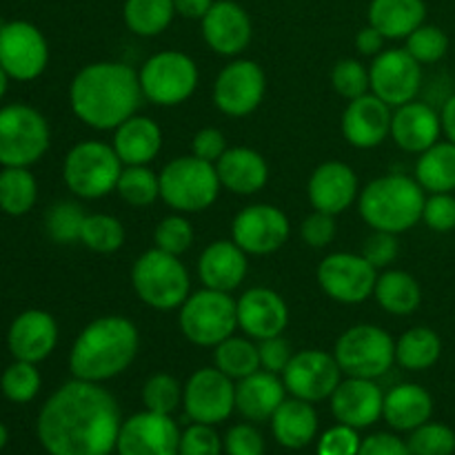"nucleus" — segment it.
I'll return each instance as SVG.
<instances>
[{
	"label": "nucleus",
	"mask_w": 455,
	"mask_h": 455,
	"mask_svg": "<svg viewBox=\"0 0 455 455\" xmlns=\"http://www.w3.org/2000/svg\"><path fill=\"white\" fill-rule=\"evenodd\" d=\"M123 420L114 395L98 382L74 378L43 404L36 434L49 455H109Z\"/></svg>",
	"instance_id": "f257e3e1"
},
{
	"label": "nucleus",
	"mask_w": 455,
	"mask_h": 455,
	"mask_svg": "<svg viewBox=\"0 0 455 455\" xmlns=\"http://www.w3.org/2000/svg\"><path fill=\"white\" fill-rule=\"evenodd\" d=\"M138 71L124 62L102 60L83 67L69 87V105L87 127L107 132L136 114L142 100Z\"/></svg>",
	"instance_id": "f03ea898"
},
{
	"label": "nucleus",
	"mask_w": 455,
	"mask_h": 455,
	"mask_svg": "<svg viewBox=\"0 0 455 455\" xmlns=\"http://www.w3.org/2000/svg\"><path fill=\"white\" fill-rule=\"evenodd\" d=\"M138 347H140V336L136 324L129 318L102 315L92 320L71 347V376L102 385L120 376L133 363Z\"/></svg>",
	"instance_id": "7ed1b4c3"
},
{
	"label": "nucleus",
	"mask_w": 455,
	"mask_h": 455,
	"mask_svg": "<svg viewBox=\"0 0 455 455\" xmlns=\"http://www.w3.org/2000/svg\"><path fill=\"white\" fill-rule=\"evenodd\" d=\"M425 200V189L416 178L389 173L371 180L360 191L358 207L369 227L398 235L422 220Z\"/></svg>",
	"instance_id": "20e7f679"
},
{
	"label": "nucleus",
	"mask_w": 455,
	"mask_h": 455,
	"mask_svg": "<svg viewBox=\"0 0 455 455\" xmlns=\"http://www.w3.org/2000/svg\"><path fill=\"white\" fill-rule=\"evenodd\" d=\"M132 284L147 307L172 311L182 307L191 293V280L180 256L154 247L142 253L132 267Z\"/></svg>",
	"instance_id": "39448f33"
},
{
	"label": "nucleus",
	"mask_w": 455,
	"mask_h": 455,
	"mask_svg": "<svg viewBox=\"0 0 455 455\" xmlns=\"http://www.w3.org/2000/svg\"><path fill=\"white\" fill-rule=\"evenodd\" d=\"M160 198L182 213H198L212 207L220 194L216 164L191 156L173 158L158 173Z\"/></svg>",
	"instance_id": "423d86ee"
},
{
	"label": "nucleus",
	"mask_w": 455,
	"mask_h": 455,
	"mask_svg": "<svg viewBox=\"0 0 455 455\" xmlns=\"http://www.w3.org/2000/svg\"><path fill=\"white\" fill-rule=\"evenodd\" d=\"M123 173V160L114 147L100 140H84L71 147L62 163V178L78 198L98 200L116 191Z\"/></svg>",
	"instance_id": "0eeeda50"
},
{
	"label": "nucleus",
	"mask_w": 455,
	"mask_h": 455,
	"mask_svg": "<svg viewBox=\"0 0 455 455\" xmlns=\"http://www.w3.org/2000/svg\"><path fill=\"white\" fill-rule=\"evenodd\" d=\"M52 132L38 109L22 102L0 109V164L3 167H31L49 149Z\"/></svg>",
	"instance_id": "6e6552de"
},
{
	"label": "nucleus",
	"mask_w": 455,
	"mask_h": 455,
	"mask_svg": "<svg viewBox=\"0 0 455 455\" xmlns=\"http://www.w3.org/2000/svg\"><path fill=\"white\" fill-rule=\"evenodd\" d=\"M180 331L189 342L198 347H218L222 340L234 336L238 327V307L225 291L200 289L189 293L180 307Z\"/></svg>",
	"instance_id": "1a4fd4ad"
},
{
	"label": "nucleus",
	"mask_w": 455,
	"mask_h": 455,
	"mask_svg": "<svg viewBox=\"0 0 455 455\" xmlns=\"http://www.w3.org/2000/svg\"><path fill=\"white\" fill-rule=\"evenodd\" d=\"M142 96L160 107L185 102L198 87V65L182 52H158L138 71Z\"/></svg>",
	"instance_id": "9d476101"
},
{
	"label": "nucleus",
	"mask_w": 455,
	"mask_h": 455,
	"mask_svg": "<svg viewBox=\"0 0 455 455\" xmlns=\"http://www.w3.org/2000/svg\"><path fill=\"white\" fill-rule=\"evenodd\" d=\"M333 355L349 378L376 380L395 363V342L376 324H355L338 338Z\"/></svg>",
	"instance_id": "9b49d317"
},
{
	"label": "nucleus",
	"mask_w": 455,
	"mask_h": 455,
	"mask_svg": "<svg viewBox=\"0 0 455 455\" xmlns=\"http://www.w3.org/2000/svg\"><path fill=\"white\" fill-rule=\"evenodd\" d=\"M49 62V44L43 31L27 20L0 25V67L12 80H36Z\"/></svg>",
	"instance_id": "f8f14e48"
},
{
	"label": "nucleus",
	"mask_w": 455,
	"mask_h": 455,
	"mask_svg": "<svg viewBox=\"0 0 455 455\" xmlns=\"http://www.w3.org/2000/svg\"><path fill=\"white\" fill-rule=\"evenodd\" d=\"M182 407L194 422L220 425L235 409V385L218 367H203L182 389Z\"/></svg>",
	"instance_id": "ddd939ff"
},
{
	"label": "nucleus",
	"mask_w": 455,
	"mask_h": 455,
	"mask_svg": "<svg viewBox=\"0 0 455 455\" xmlns=\"http://www.w3.org/2000/svg\"><path fill=\"white\" fill-rule=\"evenodd\" d=\"M376 267L363 253H329L318 265V283L329 298L342 305H360L376 289Z\"/></svg>",
	"instance_id": "4468645a"
},
{
	"label": "nucleus",
	"mask_w": 455,
	"mask_h": 455,
	"mask_svg": "<svg viewBox=\"0 0 455 455\" xmlns=\"http://www.w3.org/2000/svg\"><path fill=\"white\" fill-rule=\"evenodd\" d=\"M340 376L342 369L336 355L320 349H305L293 354L291 363L283 371V382L293 398L314 404L331 398L340 385Z\"/></svg>",
	"instance_id": "2eb2a0df"
},
{
	"label": "nucleus",
	"mask_w": 455,
	"mask_h": 455,
	"mask_svg": "<svg viewBox=\"0 0 455 455\" xmlns=\"http://www.w3.org/2000/svg\"><path fill=\"white\" fill-rule=\"evenodd\" d=\"M371 93L389 107L416 100L422 87V65L407 49H385L371 62Z\"/></svg>",
	"instance_id": "dca6fc26"
},
{
	"label": "nucleus",
	"mask_w": 455,
	"mask_h": 455,
	"mask_svg": "<svg viewBox=\"0 0 455 455\" xmlns=\"http://www.w3.org/2000/svg\"><path fill=\"white\" fill-rule=\"evenodd\" d=\"M267 78L258 62L234 60L218 74L213 84V102L218 109L234 118L253 114L265 98Z\"/></svg>",
	"instance_id": "f3484780"
},
{
	"label": "nucleus",
	"mask_w": 455,
	"mask_h": 455,
	"mask_svg": "<svg viewBox=\"0 0 455 455\" xmlns=\"http://www.w3.org/2000/svg\"><path fill=\"white\" fill-rule=\"evenodd\" d=\"M291 234L289 218L274 204L244 207L231 225V240L249 256H267L287 243Z\"/></svg>",
	"instance_id": "a211bd4d"
},
{
	"label": "nucleus",
	"mask_w": 455,
	"mask_h": 455,
	"mask_svg": "<svg viewBox=\"0 0 455 455\" xmlns=\"http://www.w3.org/2000/svg\"><path fill=\"white\" fill-rule=\"evenodd\" d=\"M116 451L118 455H180V429L172 416L145 409L123 422Z\"/></svg>",
	"instance_id": "6ab92c4d"
},
{
	"label": "nucleus",
	"mask_w": 455,
	"mask_h": 455,
	"mask_svg": "<svg viewBox=\"0 0 455 455\" xmlns=\"http://www.w3.org/2000/svg\"><path fill=\"white\" fill-rule=\"evenodd\" d=\"M200 22L204 43L220 56H238L251 43V18L234 0H216Z\"/></svg>",
	"instance_id": "aec40b11"
},
{
	"label": "nucleus",
	"mask_w": 455,
	"mask_h": 455,
	"mask_svg": "<svg viewBox=\"0 0 455 455\" xmlns=\"http://www.w3.org/2000/svg\"><path fill=\"white\" fill-rule=\"evenodd\" d=\"M331 413L340 425L364 429L382 418L385 394L376 380L369 378H349L340 380L331 394Z\"/></svg>",
	"instance_id": "412c9836"
},
{
	"label": "nucleus",
	"mask_w": 455,
	"mask_h": 455,
	"mask_svg": "<svg viewBox=\"0 0 455 455\" xmlns=\"http://www.w3.org/2000/svg\"><path fill=\"white\" fill-rule=\"evenodd\" d=\"M391 118L394 111L376 93L349 100L342 114V133L347 142L358 149H373L391 136Z\"/></svg>",
	"instance_id": "4be33fe9"
},
{
	"label": "nucleus",
	"mask_w": 455,
	"mask_h": 455,
	"mask_svg": "<svg viewBox=\"0 0 455 455\" xmlns=\"http://www.w3.org/2000/svg\"><path fill=\"white\" fill-rule=\"evenodd\" d=\"M58 345V324L52 314L43 309H27L16 315L7 331V347L13 360L43 363Z\"/></svg>",
	"instance_id": "5701e85b"
},
{
	"label": "nucleus",
	"mask_w": 455,
	"mask_h": 455,
	"mask_svg": "<svg viewBox=\"0 0 455 455\" xmlns=\"http://www.w3.org/2000/svg\"><path fill=\"white\" fill-rule=\"evenodd\" d=\"M235 307H238V327L253 340L260 342L267 338L283 336V331L287 329V302L274 289H249L240 296Z\"/></svg>",
	"instance_id": "b1692460"
},
{
	"label": "nucleus",
	"mask_w": 455,
	"mask_h": 455,
	"mask_svg": "<svg viewBox=\"0 0 455 455\" xmlns=\"http://www.w3.org/2000/svg\"><path fill=\"white\" fill-rule=\"evenodd\" d=\"M307 194H309V203L315 212L338 216L358 198V178L349 164L331 160V163L315 167L309 178Z\"/></svg>",
	"instance_id": "393cba45"
},
{
	"label": "nucleus",
	"mask_w": 455,
	"mask_h": 455,
	"mask_svg": "<svg viewBox=\"0 0 455 455\" xmlns=\"http://www.w3.org/2000/svg\"><path fill=\"white\" fill-rule=\"evenodd\" d=\"M440 133H443V120L431 105L411 100L395 107L391 118V138L403 151L422 154L440 140Z\"/></svg>",
	"instance_id": "a878e982"
},
{
	"label": "nucleus",
	"mask_w": 455,
	"mask_h": 455,
	"mask_svg": "<svg viewBox=\"0 0 455 455\" xmlns=\"http://www.w3.org/2000/svg\"><path fill=\"white\" fill-rule=\"evenodd\" d=\"M198 275L207 289L231 293L247 275V253L234 240H216L200 253Z\"/></svg>",
	"instance_id": "bb28decb"
},
{
	"label": "nucleus",
	"mask_w": 455,
	"mask_h": 455,
	"mask_svg": "<svg viewBox=\"0 0 455 455\" xmlns=\"http://www.w3.org/2000/svg\"><path fill=\"white\" fill-rule=\"evenodd\" d=\"M287 387L278 373L258 369L251 376L235 382V409L251 422L271 420L275 409L284 403Z\"/></svg>",
	"instance_id": "cd10ccee"
},
{
	"label": "nucleus",
	"mask_w": 455,
	"mask_h": 455,
	"mask_svg": "<svg viewBox=\"0 0 455 455\" xmlns=\"http://www.w3.org/2000/svg\"><path fill=\"white\" fill-rule=\"evenodd\" d=\"M218 178L225 189L238 196L258 194L269 180V164L249 147H231L216 163Z\"/></svg>",
	"instance_id": "c85d7f7f"
},
{
	"label": "nucleus",
	"mask_w": 455,
	"mask_h": 455,
	"mask_svg": "<svg viewBox=\"0 0 455 455\" xmlns=\"http://www.w3.org/2000/svg\"><path fill=\"white\" fill-rule=\"evenodd\" d=\"M111 147L123 160L124 167L149 164L163 147V132L156 120L133 114L132 118L114 129V145Z\"/></svg>",
	"instance_id": "c756f323"
},
{
	"label": "nucleus",
	"mask_w": 455,
	"mask_h": 455,
	"mask_svg": "<svg viewBox=\"0 0 455 455\" xmlns=\"http://www.w3.org/2000/svg\"><path fill=\"white\" fill-rule=\"evenodd\" d=\"M431 413H434V398L425 387L407 382V385H398L389 394H385L382 418L389 422L391 429L411 434L413 429L429 422Z\"/></svg>",
	"instance_id": "7c9ffc66"
},
{
	"label": "nucleus",
	"mask_w": 455,
	"mask_h": 455,
	"mask_svg": "<svg viewBox=\"0 0 455 455\" xmlns=\"http://www.w3.org/2000/svg\"><path fill=\"white\" fill-rule=\"evenodd\" d=\"M271 431L284 449H305L318 434V413L307 400H284L271 416Z\"/></svg>",
	"instance_id": "2f4dec72"
},
{
	"label": "nucleus",
	"mask_w": 455,
	"mask_h": 455,
	"mask_svg": "<svg viewBox=\"0 0 455 455\" xmlns=\"http://www.w3.org/2000/svg\"><path fill=\"white\" fill-rule=\"evenodd\" d=\"M425 0H371L369 4V25L389 40L407 38L425 25Z\"/></svg>",
	"instance_id": "473e14b6"
},
{
	"label": "nucleus",
	"mask_w": 455,
	"mask_h": 455,
	"mask_svg": "<svg viewBox=\"0 0 455 455\" xmlns=\"http://www.w3.org/2000/svg\"><path fill=\"white\" fill-rule=\"evenodd\" d=\"M416 180L429 194L455 191V145L451 140H438L422 151L416 163Z\"/></svg>",
	"instance_id": "72a5a7b5"
},
{
	"label": "nucleus",
	"mask_w": 455,
	"mask_h": 455,
	"mask_svg": "<svg viewBox=\"0 0 455 455\" xmlns=\"http://www.w3.org/2000/svg\"><path fill=\"white\" fill-rule=\"evenodd\" d=\"M378 305L394 315H409L420 307L422 291L418 280L411 274L400 269L385 271L378 275L376 289H373Z\"/></svg>",
	"instance_id": "f704fd0d"
},
{
	"label": "nucleus",
	"mask_w": 455,
	"mask_h": 455,
	"mask_svg": "<svg viewBox=\"0 0 455 455\" xmlns=\"http://www.w3.org/2000/svg\"><path fill=\"white\" fill-rule=\"evenodd\" d=\"M443 355V340L429 327H413L395 342V363L409 371L431 369Z\"/></svg>",
	"instance_id": "c9c22d12"
},
{
	"label": "nucleus",
	"mask_w": 455,
	"mask_h": 455,
	"mask_svg": "<svg viewBox=\"0 0 455 455\" xmlns=\"http://www.w3.org/2000/svg\"><path fill=\"white\" fill-rule=\"evenodd\" d=\"M38 198V182L29 167H4L0 172V212L7 216H25Z\"/></svg>",
	"instance_id": "e433bc0d"
},
{
	"label": "nucleus",
	"mask_w": 455,
	"mask_h": 455,
	"mask_svg": "<svg viewBox=\"0 0 455 455\" xmlns=\"http://www.w3.org/2000/svg\"><path fill=\"white\" fill-rule=\"evenodd\" d=\"M176 16L173 0H124V25L142 38L158 36L172 25Z\"/></svg>",
	"instance_id": "4c0bfd02"
},
{
	"label": "nucleus",
	"mask_w": 455,
	"mask_h": 455,
	"mask_svg": "<svg viewBox=\"0 0 455 455\" xmlns=\"http://www.w3.org/2000/svg\"><path fill=\"white\" fill-rule=\"evenodd\" d=\"M213 360L216 367L222 373L231 378V380H243V378L251 376L260 369V354H258V345H253L247 338L229 336L222 340L220 345L213 347Z\"/></svg>",
	"instance_id": "58836bf2"
},
{
	"label": "nucleus",
	"mask_w": 455,
	"mask_h": 455,
	"mask_svg": "<svg viewBox=\"0 0 455 455\" xmlns=\"http://www.w3.org/2000/svg\"><path fill=\"white\" fill-rule=\"evenodd\" d=\"M116 191L132 207H147L160 196V178L147 164H129L123 167Z\"/></svg>",
	"instance_id": "ea45409f"
},
{
	"label": "nucleus",
	"mask_w": 455,
	"mask_h": 455,
	"mask_svg": "<svg viewBox=\"0 0 455 455\" xmlns=\"http://www.w3.org/2000/svg\"><path fill=\"white\" fill-rule=\"evenodd\" d=\"M80 243L96 253H114L124 243L123 222L109 213H89L84 218Z\"/></svg>",
	"instance_id": "a19ab883"
},
{
	"label": "nucleus",
	"mask_w": 455,
	"mask_h": 455,
	"mask_svg": "<svg viewBox=\"0 0 455 455\" xmlns=\"http://www.w3.org/2000/svg\"><path fill=\"white\" fill-rule=\"evenodd\" d=\"M43 378H40L38 369L34 363H25V360H13L0 376V389L7 400L16 404H27L38 395Z\"/></svg>",
	"instance_id": "79ce46f5"
},
{
	"label": "nucleus",
	"mask_w": 455,
	"mask_h": 455,
	"mask_svg": "<svg viewBox=\"0 0 455 455\" xmlns=\"http://www.w3.org/2000/svg\"><path fill=\"white\" fill-rule=\"evenodd\" d=\"M87 213L83 207L69 200L56 203L44 216V229H47L49 238L58 244L78 243L80 234H83V225Z\"/></svg>",
	"instance_id": "37998d69"
},
{
	"label": "nucleus",
	"mask_w": 455,
	"mask_h": 455,
	"mask_svg": "<svg viewBox=\"0 0 455 455\" xmlns=\"http://www.w3.org/2000/svg\"><path fill=\"white\" fill-rule=\"evenodd\" d=\"M182 389L185 387L169 373H156L142 387V403L147 411L172 416L182 404Z\"/></svg>",
	"instance_id": "c03bdc74"
},
{
	"label": "nucleus",
	"mask_w": 455,
	"mask_h": 455,
	"mask_svg": "<svg viewBox=\"0 0 455 455\" xmlns=\"http://www.w3.org/2000/svg\"><path fill=\"white\" fill-rule=\"evenodd\" d=\"M411 455H453L455 431L443 422H425L407 440Z\"/></svg>",
	"instance_id": "a18cd8bd"
},
{
	"label": "nucleus",
	"mask_w": 455,
	"mask_h": 455,
	"mask_svg": "<svg viewBox=\"0 0 455 455\" xmlns=\"http://www.w3.org/2000/svg\"><path fill=\"white\" fill-rule=\"evenodd\" d=\"M407 52L416 58L420 65H431L447 56L449 52V36L435 25H420L407 38Z\"/></svg>",
	"instance_id": "49530a36"
},
{
	"label": "nucleus",
	"mask_w": 455,
	"mask_h": 455,
	"mask_svg": "<svg viewBox=\"0 0 455 455\" xmlns=\"http://www.w3.org/2000/svg\"><path fill=\"white\" fill-rule=\"evenodd\" d=\"M331 84L342 98L355 100V98L369 93L371 76H369V69L363 62L354 60V58H345V60L336 62V67L331 69Z\"/></svg>",
	"instance_id": "de8ad7c7"
},
{
	"label": "nucleus",
	"mask_w": 455,
	"mask_h": 455,
	"mask_svg": "<svg viewBox=\"0 0 455 455\" xmlns=\"http://www.w3.org/2000/svg\"><path fill=\"white\" fill-rule=\"evenodd\" d=\"M154 243L163 251L173 253V256H182L194 244V227H191V222L185 216L173 213V216L163 218L158 222V227L154 231Z\"/></svg>",
	"instance_id": "09e8293b"
},
{
	"label": "nucleus",
	"mask_w": 455,
	"mask_h": 455,
	"mask_svg": "<svg viewBox=\"0 0 455 455\" xmlns=\"http://www.w3.org/2000/svg\"><path fill=\"white\" fill-rule=\"evenodd\" d=\"M222 451V440L212 425L194 422L180 434V455H220Z\"/></svg>",
	"instance_id": "8fccbe9b"
},
{
	"label": "nucleus",
	"mask_w": 455,
	"mask_h": 455,
	"mask_svg": "<svg viewBox=\"0 0 455 455\" xmlns=\"http://www.w3.org/2000/svg\"><path fill=\"white\" fill-rule=\"evenodd\" d=\"M422 220L431 231L449 234L455 229V196L453 194H431L425 200Z\"/></svg>",
	"instance_id": "3c124183"
},
{
	"label": "nucleus",
	"mask_w": 455,
	"mask_h": 455,
	"mask_svg": "<svg viewBox=\"0 0 455 455\" xmlns=\"http://www.w3.org/2000/svg\"><path fill=\"white\" fill-rule=\"evenodd\" d=\"M358 429L338 422L336 427L324 431L318 440V455H358L360 451Z\"/></svg>",
	"instance_id": "603ef678"
},
{
	"label": "nucleus",
	"mask_w": 455,
	"mask_h": 455,
	"mask_svg": "<svg viewBox=\"0 0 455 455\" xmlns=\"http://www.w3.org/2000/svg\"><path fill=\"white\" fill-rule=\"evenodd\" d=\"M227 455H265V438L253 425H235L222 440Z\"/></svg>",
	"instance_id": "864d4df0"
},
{
	"label": "nucleus",
	"mask_w": 455,
	"mask_h": 455,
	"mask_svg": "<svg viewBox=\"0 0 455 455\" xmlns=\"http://www.w3.org/2000/svg\"><path fill=\"white\" fill-rule=\"evenodd\" d=\"M363 256L371 262L376 269H385L398 258V238L389 231H376L364 240Z\"/></svg>",
	"instance_id": "5fc2aeb1"
},
{
	"label": "nucleus",
	"mask_w": 455,
	"mask_h": 455,
	"mask_svg": "<svg viewBox=\"0 0 455 455\" xmlns=\"http://www.w3.org/2000/svg\"><path fill=\"white\" fill-rule=\"evenodd\" d=\"M333 238H336V216L314 209V213L307 216L305 222H302V240L309 247L323 249L331 244Z\"/></svg>",
	"instance_id": "6e6d98bb"
},
{
	"label": "nucleus",
	"mask_w": 455,
	"mask_h": 455,
	"mask_svg": "<svg viewBox=\"0 0 455 455\" xmlns=\"http://www.w3.org/2000/svg\"><path fill=\"white\" fill-rule=\"evenodd\" d=\"M258 354H260V369L271 373H283L287 369V364L291 363L293 351L291 345L284 340L283 336L267 338V340H260L258 345Z\"/></svg>",
	"instance_id": "4d7b16f0"
},
{
	"label": "nucleus",
	"mask_w": 455,
	"mask_h": 455,
	"mask_svg": "<svg viewBox=\"0 0 455 455\" xmlns=\"http://www.w3.org/2000/svg\"><path fill=\"white\" fill-rule=\"evenodd\" d=\"M191 149H194V156L200 160H207V163L216 164L218 160L222 158L229 147H227V138L220 129L216 127H204L200 129L194 136V142H191Z\"/></svg>",
	"instance_id": "13d9d810"
},
{
	"label": "nucleus",
	"mask_w": 455,
	"mask_h": 455,
	"mask_svg": "<svg viewBox=\"0 0 455 455\" xmlns=\"http://www.w3.org/2000/svg\"><path fill=\"white\" fill-rule=\"evenodd\" d=\"M358 455H411L407 443L394 434H373L363 440Z\"/></svg>",
	"instance_id": "bf43d9fd"
},
{
	"label": "nucleus",
	"mask_w": 455,
	"mask_h": 455,
	"mask_svg": "<svg viewBox=\"0 0 455 455\" xmlns=\"http://www.w3.org/2000/svg\"><path fill=\"white\" fill-rule=\"evenodd\" d=\"M385 40L387 38L376 29V27L367 25L364 29L358 31V36H355V47H358V52L363 53V56L376 58L378 53L385 52Z\"/></svg>",
	"instance_id": "052dcab7"
},
{
	"label": "nucleus",
	"mask_w": 455,
	"mask_h": 455,
	"mask_svg": "<svg viewBox=\"0 0 455 455\" xmlns=\"http://www.w3.org/2000/svg\"><path fill=\"white\" fill-rule=\"evenodd\" d=\"M213 3L216 0H173V7H176L178 16L189 18V20H203Z\"/></svg>",
	"instance_id": "680f3d73"
},
{
	"label": "nucleus",
	"mask_w": 455,
	"mask_h": 455,
	"mask_svg": "<svg viewBox=\"0 0 455 455\" xmlns=\"http://www.w3.org/2000/svg\"><path fill=\"white\" fill-rule=\"evenodd\" d=\"M440 120H443V132L444 136L455 145V93L444 102L443 114H440Z\"/></svg>",
	"instance_id": "e2e57ef3"
},
{
	"label": "nucleus",
	"mask_w": 455,
	"mask_h": 455,
	"mask_svg": "<svg viewBox=\"0 0 455 455\" xmlns=\"http://www.w3.org/2000/svg\"><path fill=\"white\" fill-rule=\"evenodd\" d=\"M9 80H12V78H9V76L4 74V69H3V67H0V100H3V98H4V93H7Z\"/></svg>",
	"instance_id": "0e129e2a"
},
{
	"label": "nucleus",
	"mask_w": 455,
	"mask_h": 455,
	"mask_svg": "<svg viewBox=\"0 0 455 455\" xmlns=\"http://www.w3.org/2000/svg\"><path fill=\"white\" fill-rule=\"evenodd\" d=\"M7 440H9V431H7V427H4L3 422H0V451H3V449L7 447Z\"/></svg>",
	"instance_id": "69168bd1"
}]
</instances>
